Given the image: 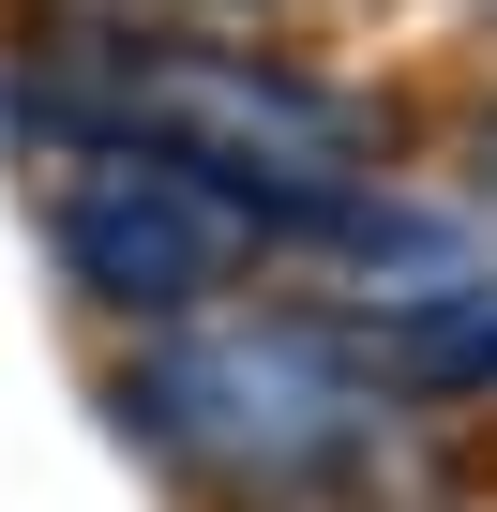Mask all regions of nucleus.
I'll return each instance as SVG.
<instances>
[{"label": "nucleus", "mask_w": 497, "mask_h": 512, "mask_svg": "<svg viewBox=\"0 0 497 512\" xmlns=\"http://www.w3.org/2000/svg\"><path fill=\"white\" fill-rule=\"evenodd\" d=\"M106 422L226 512H392L422 467V407L317 302H272V317L226 302V317L136 332L106 377Z\"/></svg>", "instance_id": "f257e3e1"}, {"label": "nucleus", "mask_w": 497, "mask_h": 512, "mask_svg": "<svg viewBox=\"0 0 497 512\" xmlns=\"http://www.w3.org/2000/svg\"><path fill=\"white\" fill-rule=\"evenodd\" d=\"M16 106L46 136H121V151H166L196 181H226L241 211L272 226V256L302 226H332L347 196H377V106L302 76L287 46H211V31H91L61 16L46 61L16 76Z\"/></svg>", "instance_id": "f03ea898"}, {"label": "nucleus", "mask_w": 497, "mask_h": 512, "mask_svg": "<svg viewBox=\"0 0 497 512\" xmlns=\"http://www.w3.org/2000/svg\"><path fill=\"white\" fill-rule=\"evenodd\" d=\"M46 256L61 287L121 332H181V317H226L241 287H257L272 226L241 211L226 181L166 166V151H121V136H46Z\"/></svg>", "instance_id": "7ed1b4c3"}, {"label": "nucleus", "mask_w": 497, "mask_h": 512, "mask_svg": "<svg viewBox=\"0 0 497 512\" xmlns=\"http://www.w3.org/2000/svg\"><path fill=\"white\" fill-rule=\"evenodd\" d=\"M452 181H467V196H482V211H497V91H482V106H467V121H452Z\"/></svg>", "instance_id": "20e7f679"}]
</instances>
